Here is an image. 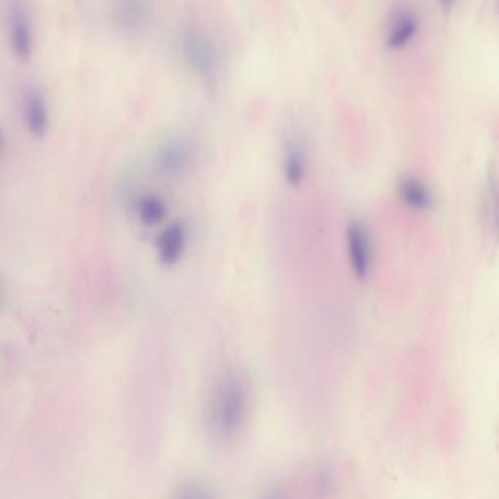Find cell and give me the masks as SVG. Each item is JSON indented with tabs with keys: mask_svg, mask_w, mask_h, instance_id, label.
I'll return each instance as SVG.
<instances>
[{
	"mask_svg": "<svg viewBox=\"0 0 499 499\" xmlns=\"http://www.w3.org/2000/svg\"><path fill=\"white\" fill-rule=\"evenodd\" d=\"M245 389L236 373H225L214 387L209 403V426L221 438L233 437L245 421Z\"/></svg>",
	"mask_w": 499,
	"mask_h": 499,
	"instance_id": "6da1fadb",
	"label": "cell"
},
{
	"mask_svg": "<svg viewBox=\"0 0 499 499\" xmlns=\"http://www.w3.org/2000/svg\"><path fill=\"white\" fill-rule=\"evenodd\" d=\"M180 50L189 68L205 81L220 72V50L214 38L197 25H186L180 34Z\"/></svg>",
	"mask_w": 499,
	"mask_h": 499,
	"instance_id": "7a4b0ae2",
	"label": "cell"
},
{
	"mask_svg": "<svg viewBox=\"0 0 499 499\" xmlns=\"http://www.w3.org/2000/svg\"><path fill=\"white\" fill-rule=\"evenodd\" d=\"M346 239L353 273L357 279L364 280L372 266V248L366 225L359 220L350 221L346 230Z\"/></svg>",
	"mask_w": 499,
	"mask_h": 499,
	"instance_id": "3957f363",
	"label": "cell"
},
{
	"mask_svg": "<svg viewBox=\"0 0 499 499\" xmlns=\"http://www.w3.org/2000/svg\"><path fill=\"white\" fill-rule=\"evenodd\" d=\"M9 34L13 52L20 59H29L33 53V27L24 4H11L8 12Z\"/></svg>",
	"mask_w": 499,
	"mask_h": 499,
	"instance_id": "277c9868",
	"label": "cell"
},
{
	"mask_svg": "<svg viewBox=\"0 0 499 499\" xmlns=\"http://www.w3.org/2000/svg\"><path fill=\"white\" fill-rule=\"evenodd\" d=\"M157 257L164 266H175L186 250V227L182 221H173L161 230L156 241Z\"/></svg>",
	"mask_w": 499,
	"mask_h": 499,
	"instance_id": "5b68a950",
	"label": "cell"
},
{
	"mask_svg": "<svg viewBox=\"0 0 499 499\" xmlns=\"http://www.w3.org/2000/svg\"><path fill=\"white\" fill-rule=\"evenodd\" d=\"M191 161V150L188 143L179 138H172L161 143L157 151V168L164 175L176 176L188 168Z\"/></svg>",
	"mask_w": 499,
	"mask_h": 499,
	"instance_id": "8992f818",
	"label": "cell"
},
{
	"mask_svg": "<svg viewBox=\"0 0 499 499\" xmlns=\"http://www.w3.org/2000/svg\"><path fill=\"white\" fill-rule=\"evenodd\" d=\"M419 18L412 9L403 8L394 13L387 27V45L389 49H401L416 36Z\"/></svg>",
	"mask_w": 499,
	"mask_h": 499,
	"instance_id": "52a82bcc",
	"label": "cell"
},
{
	"mask_svg": "<svg viewBox=\"0 0 499 499\" xmlns=\"http://www.w3.org/2000/svg\"><path fill=\"white\" fill-rule=\"evenodd\" d=\"M24 119L29 131L34 136H43L49 127V111L45 94L40 88L33 86L25 93L24 97Z\"/></svg>",
	"mask_w": 499,
	"mask_h": 499,
	"instance_id": "ba28073f",
	"label": "cell"
},
{
	"mask_svg": "<svg viewBox=\"0 0 499 499\" xmlns=\"http://www.w3.org/2000/svg\"><path fill=\"white\" fill-rule=\"evenodd\" d=\"M111 18L120 29L134 33L145 24L148 18V4L140 0H125L113 4Z\"/></svg>",
	"mask_w": 499,
	"mask_h": 499,
	"instance_id": "9c48e42d",
	"label": "cell"
},
{
	"mask_svg": "<svg viewBox=\"0 0 499 499\" xmlns=\"http://www.w3.org/2000/svg\"><path fill=\"white\" fill-rule=\"evenodd\" d=\"M282 173L287 184L298 186L302 184L307 173V152L303 143L298 138H290L284 147L282 159Z\"/></svg>",
	"mask_w": 499,
	"mask_h": 499,
	"instance_id": "30bf717a",
	"label": "cell"
},
{
	"mask_svg": "<svg viewBox=\"0 0 499 499\" xmlns=\"http://www.w3.org/2000/svg\"><path fill=\"white\" fill-rule=\"evenodd\" d=\"M398 195L410 209H429L434 204V198L429 189L421 180L413 176H403L398 182Z\"/></svg>",
	"mask_w": 499,
	"mask_h": 499,
	"instance_id": "8fae6325",
	"label": "cell"
},
{
	"mask_svg": "<svg viewBox=\"0 0 499 499\" xmlns=\"http://www.w3.org/2000/svg\"><path fill=\"white\" fill-rule=\"evenodd\" d=\"M136 211H138V216H140V220L143 221V225H157L166 217L168 204L164 202L163 198L159 197L156 193H147L138 200Z\"/></svg>",
	"mask_w": 499,
	"mask_h": 499,
	"instance_id": "7c38bea8",
	"label": "cell"
},
{
	"mask_svg": "<svg viewBox=\"0 0 499 499\" xmlns=\"http://www.w3.org/2000/svg\"><path fill=\"white\" fill-rule=\"evenodd\" d=\"M173 499H214L209 489L200 487L198 483H186L177 487L176 494Z\"/></svg>",
	"mask_w": 499,
	"mask_h": 499,
	"instance_id": "4fadbf2b",
	"label": "cell"
},
{
	"mask_svg": "<svg viewBox=\"0 0 499 499\" xmlns=\"http://www.w3.org/2000/svg\"><path fill=\"white\" fill-rule=\"evenodd\" d=\"M266 499H280V498L277 495H271V496H268V498H266Z\"/></svg>",
	"mask_w": 499,
	"mask_h": 499,
	"instance_id": "5bb4252c",
	"label": "cell"
}]
</instances>
